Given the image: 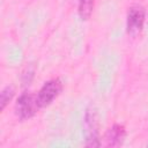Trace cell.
I'll return each mask as SVG.
<instances>
[{
	"mask_svg": "<svg viewBox=\"0 0 148 148\" xmlns=\"http://www.w3.org/2000/svg\"><path fill=\"white\" fill-rule=\"evenodd\" d=\"M83 131L86 136V147H99V123L97 110L94 105H89L83 117Z\"/></svg>",
	"mask_w": 148,
	"mask_h": 148,
	"instance_id": "cell-1",
	"label": "cell"
},
{
	"mask_svg": "<svg viewBox=\"0 0 148 148\" xmlns=\"http://www.w3.org/2000/svg\"><path fill=\"white\" fill-rule=\"evenodd\" d=\"M14 110L20 121H24L32 118L36 114V112L39 110L36 101V95L28 91L22 92L16 99Z\"/></svg>",
	"mask_w": 148,
	"mask_h": 148,
	"instance_id": "cell-2",
	"label": "cell"
},
{
	"mask_svg": "<svg viewBox=\"0 0 148 148\" xmlns=\"http://www.w3.org/2000/svg\"><path fill=\"white\" fill-rule=\"evenodd\" d=\"M61 91H62V82L60 81V79L56 77L46 81L42 86L39 91L36 94V101L38 108L43 109L49 106L60 95Z\"/></svg>",
	"mask_w": 148,
	"mask_h": 148,
	"instance_id": "cell-3",
	"label": "cell"
},
{
	"mask_svg": "<svg viewBox=\"0 0 148 148\" xmlns=\"http://www.w3.org/2000/svg\"><path fill=\"white\" fill-rule=\"evenodd\" d=\"M146 12L145 8L140 5H134L128 8L126 17V31L131 37H138L142 31L145 23Z\"/></svg>",
	"mask_w": 148,
	"mask_h": 148,
	"instance_id": "cell-4",
	"label": "cell"
},
{
	"mask_svg": "<svg viewBox=\"0 0 148 148\" xmlns=\"http://www.w3.org/2000/svg\"><path fill=\"white\" fill-rule=\"evenodd\" d=\"M126 138V130L124 125L113 124L104 134V141L106 147H119L123 145Z\"/></svg>",
	"mask_w": 148,
	"mask_h": 148,
	"instance_id": "cell-5",
	"label": "cell"
},
{
	"mask_svg": "<svg viewBox=\"0 0 148 148\" xmlns=\"http://www.w3.org/2000/svg\"><path fill=\"white\" fill-rule=\"evenodd\" d=\"M94 6H95V0H79V16L81 17V20L86 21L88 20L94 10Z\"/></svg>",
	"mask_w": 148,
	"mask_h": 148,
	"instance_id": "cell-6",
	"label": "cell"
},
{
	"mask_svg": "<svg viewBox=\"0 0 148 148\" xmlns=\"http://www.w3.org/2000/svg\"><path fill=\"white\" fill-rule=\"evenodd\" d=\"M15 94V89L13 86H6L0 94V109L1 111L5 110V108L7 106V104L12 101V98L14 97Z\"/></svg>",
	"mask_w": 148,
	"mask_h": 148,
	"instance_id": "cell-7",
	"label": "cell"
},
{
	"mask_svg": "<svg viewBox=\"0 0 148 148\" xmlns=\"http://www.w3.org/2000/svg\"><path fill=\"white\" fill-rule=\"evenodd\" d=\"M147 147H148V143H147Z\"/></svg>",
	"mask_w": 148,
	"mask_h": 148,
	"instance_id": "cell-8",
	"label": "cell"
}]
</instances>
